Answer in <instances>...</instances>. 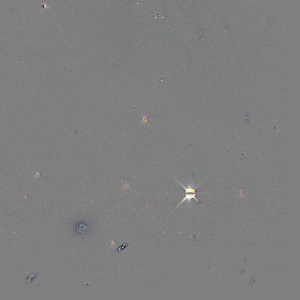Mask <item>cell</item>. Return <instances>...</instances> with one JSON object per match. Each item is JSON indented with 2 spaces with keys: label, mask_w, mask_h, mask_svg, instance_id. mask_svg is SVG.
<instances>
[{
  "label": "cell",
  "mask_w": 300,
  "mask_h": 300,
  "mask_svg": "<svg viewBox=\"0 0 300 300\" xmlns=\"http://www.w3.org/2000/svg\"><path fill=\"white\" fill-rule=\"evenodd\" d=\"M199 193H186V195L185 196V197L181 200V202L178 204V206H179L180 204H182L183 202H184L185 200H188V201H190V199H194L197 202H199V200L196 197V194H199Z\"/></svg>",
  "instance_id": "1"
}]
</instances>
